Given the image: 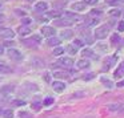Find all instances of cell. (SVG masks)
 I'll use <instances>...</instances> for the list:
<instances>
[{"label":"cell","mask_w":124,"mask_h":118,"mask_svg":"<svg viewBox=\"0 0 124 118\" xmlns=\"http://www.w3.org/2000/svg\"><path fill=\"white\" fill-rule=\"evenodd\" d=\"M108 35H109V27H107V25L99 27V28H96V31H95V37L99 39V40L105 39Z\"/></svg>","instance_id":"cell-1"},{"label":"cell","mask_w":124,"mask_h":118,"mask_svg":"<svg viewBox=\"0 0 124 118\" xmlns=\"http://www.w3.org/2000/svg\"><path fill=\"white\" fill-rule=\"evenodd\" d=\"M8 56L11 60H14V61H22L23 60V54L20 53V52L15 51V49H9L8 51Z\"/></svg>","instance_id":"cell-2"},{"label":"cell","mask_w":124,"mask_h":118,"mask_svg":"<svg viewBox=\"0 0 124 118\" xmlns=\"http://www.w3.org/2000/svg\"><path fill=\"white\" fill-rule=\"evenodd\" d=\"M57 65H62L64 68H71L73 65V60L70 57H62V59L57 61Z\"/></svg>","instance_id":"cell-3"},{"label":"cell","mask_w":124,"mask_h":118,"mask_svg":"<svg viewBox=\"0 0 124 118\" xmlns=\"http://www.w3.org/2000/svg\"><path fill=\"white\" fill-rule=\"evenodd\" d=\"M55 28L52 27H48V25H46V27L41 28V33H43V36H47V37H52V36H55Z\"/></svg>","instance_id":"cell-4"},{"label":"cell","mask_w":124,"mask_h":118,"mask_svg":"<svg viewBox=\"0 0 124 118\" xmlns=\"http://www.w3.org/2000/svg\"><path fill=\"white\" fill-rule=\"evenodd\" d=\"M15 33L12 29H0V37L3 39H14Z\"/></svg>","instance_id":"cell-5"},{"label":"cell","mask_w":124,"mask_h":118,"mask_svg":"<svg viewBox=\"0 0 124 118\" xmlns=\"http://www.w3.org/2000/svg\"><path fill=\"white\" fill-rule=\"evenodd\" d=\"M75 21V20H72V19H62V20H55L54 21V24L55 25H59V27H64V25H71L72 23Z\"/></svg>","instance_id":"cell-6"},{"label":"cell","mask_w":124,"mask_h":118,"mask_svg":"<svg viewBox=\"0 0 124 118\" xmlns=\"http://www.w3.org/2000/svg\"><path fill=\"white\" fill-rule=\"evenodd\" d=\"M31 64H32L35 68H44V65H46V64H44L43 60H41L40 57H38V56L33 57V59L31 60Z\"/></svg>","instance_id":"cell-7"},{"label":"cell","mask_w":124,"mask_h":118,"mask_svg":"<svg viewBox=\"0 0 124 118\" xmlns=\"http://www.w3.org/2000/svg\"><path fill=\"white\" fill-rule=\"evenodd\" d=\"M47 8H48V4L44 3V1H39V3L35 4V11L36 12H44V11H47Z\"/></svg>","instance_id":"cell-8"},{"label":"cell","mask_w":124,"mask_h":118,"mask_svg":"<svg viewBox=\"0 0 124 118\" xmlns=\"http://www.w3.org/2000/svg\"><path fill=\"white\" fill-rule=\"evenodd\" d=\"M52 86H54V89L57 92V93H60V92H63L65 89V84L60 82V81H55V82H52Z\"/></svg>","instance_id":"cell-9"},{"label":"cell","mask_w":124,"mask_h":118,"mask_svg":"<svg viewBox=\"0 0 124 118\" xmlns=\"http://www.w3.org/2000/svg\"><path fill=\"white\" fill-rule=\"evenodd\" d=\"M47 44H48L49 46H57V45L60 44V39L52 36V37H49L48 40H47Z\"/></svg>","instance_id":"cell-10"},{"label":"cell","mask_w":124,"mask_h":118,"mask_svg":"<svg viewBox=\"0 0 124 118\" xmlns=\"http://www.w3.org/2000/svg\"><path fill=\"white\" fill-rule=\"evenodd\" d=\"M31 33V28L27 27V25H22V27L19 28V35L20 36H27Z\"/></svg>","instance_id":"cell-11"},{"label":"cell","mask_w":124,"mask_h":118,"mask_svg":"<svg viewBox=\"0 0 124 118\" xmlns=\"http://www.w3.org/2000/svg\"><path fill=\"white\" fill-rule=\"evenodd\" d=\"M81 54H83L84 57H92V59H97V56L91 51V49H84V51L81 52Z\"/></svg>","instance_id":"cell-12"},{"label":"cell","mask_w":124,"mask_h":118,"mask_svg":"<svg viewBox=\"0 0 124 118\" xmlns=\"http://www.w3.org/2000/svg\"><path fill=\"white\" fill-rule=\"evenodd\" d=\"M76 66L80 68V69H84V68H88L89 66V61L88 60H80V61L76 64Z\"/></svg>","instance_id":"cell-13"},{"label":"cell","mask_w":124,"mask_h":118,"mask_svg":"<svg viewBox=\"0 0 124 118\" xmlns=\"http://www.w3.org/2000/svg\"><path fill=\"white\" fill-rule=\"evenodd\" d=\"M123 107H124V105L113 104V105H108L107 109H108V110H112V111H116V110H120V109H123Z\"/></svg>","instance_id":"cell-14"},{"label":"cell","mask_w":124,"mask_h":118,"mask_svg":"<svg viewBox=\"0 0 124 118\" xmlns=\"http://www.w3.org/2000/svg\"><path fill=\"white\" fill-rule=\"evenodd\" d=\"M9 72H11V68H9L7 64H4V62L0 61V73H9Z\"/></svg>","instance_id":"cell-15"},{"label":"cell","mask_w":124,"mask_h":118,"mask_svg":"<svg viewBox=\"0 0 124 118\" xmlns=\"http://www.w3.org/2000/svg\"><path fill=\"white\" fill-rule=\"evenodd\" d=\"M85 4L84 3H75L72 6V9H75V11H84V9H85Z\"/></svg>","instance_id":"cell-16"},{"label":"cell","mask_w":124,"mask_h":118,"mask_svg":"<svg viewBox=\"0 0 124 118\" xmlns=\"http://www.w3.org/2000/svg\"><path fill=\"white\" fill-rule=\"evenodd\" d=\"M0 114L3 115L4 118H14V113H12V110H8V109L1 110V111H0Z\"/></svg>","instance_id":"cell-17"},{"label":"cell","mask_w":124,"mask_h":118,"mask_svg":"<svg viewBox=\"0 0 124 118\" xmlns=\"http://www.w3.org/2000/svg\"><path fill=\"white\" fill-rule=\"evenodd\" d=\"M68 73L67 72H55L54 73V77L55 78H68Z\"/></svg>","instance_id":"cell-18"},{"label":"cell","mask_w":124,"mask_h":118,"mask_svg":"<svg viewBox=\"0 0 124 118\" xmlns=\"http://www.w3.org/2000/svg\"><path fill=\"white\" fill-rule=\"evenodd\" d=\"M72 31H70V29H65V31H63L62 32V37L63 39H65V40H68V39H71L72 37Z\"/></svg>","instance_id":"cell-19"},{"label":"cell","mask_w":124,"mask_h":118,"mask_svg":"<svg viewBox=\"0 0 124 118\" xmlns=\"http://www.w3.org/2000/svg\"><path fill=\"white\" fill-rule=\"evenodd\" d=\"M23 43H24L25 45H28L30 48H36V46H38V43H36L33 39H31V40H24Z\"/></svg>","instance_id":"cell-20"},{"label":"cell","mask_w":124,"mask_h":118,"mask_svg":"<svg viewBox=\"0 0 124 118\" xmlns=\"http://www.w3.org/2000/svg\"><path fill=\"white\" fill-rule=\"evenodd\" d=\"M121 74H124V61L121 62L120 65H119V69L115 72V76H116V77H120Z\"/></svg>","instance_id":"cell-21"},{"label":"cell","mask_w":124,"mask_h":118,"mask_svg":"<svg viewBox=\"0 0 124 118\" xmlns=\"http://www.w3.org/2000/svg\"><path fill=\"white\" fill-rule=\"evenodd\" d=\"M64 53V48L63 46H57L56 49H54V54L55 56H60V54Z\"/></svg>","instance_id":"cell-22"},{"label":"cell","mask_w":124,"mask_h":118,"mask_svg":"<svg viewBox=\"0 0 124 118\" xmlns=\"http://www.w3.org/2000/svg\"><path fill=\"white\" fill-rule=\"evenodd\" d=\"M101 81H103V84H104L105 86H107L108 89H112L113 88V84L111 82V81H108V80H105V78H101Z\"/></svg>","instance_id":"cell-23"},{"label":"cell","mask_w":124,"mask_h":118,"mask_svg":"<svg viewBox=\"0 0 124 118\" xmlns=\"http://www.w3.org/2000/svg\"><path fill=\"white\" fill-rule=\"evenodd\" d=\"M109 15L113 16V17H117V16H120V11H119V9H111Z\"/></svg>","instance_id":"cell-24"},{"label":"cell","mask_w":124,"mask_h":118,"mask_svg":"<svg viewBox=\"0 0 124 118\" xmlns=\"http://www.w3.org/2000/svg\"><path fill=\"white\" fill-rule=\"evenodd\" d=\"M43 104L47 105V106H48V105H52L54 104V98H52V97H47V98L43 101Z\"/></svg>","instance_id":"cell-25"},{"label":"cell","mask_w":124,"mask_h":118,"mask_svg":"<svg viewBox=\"0 0 124 118\" xmlns=\"http://www.w3.org/2000/svg\"><path fill=\"white\" fill-rule=\"evenodd\" d=\"M19 115H20V118H32V115L28 114V113H25V111H20Z\"/></svg>","instance_id":"cell-26"},{"label":"cell","mask_w":124,"mask_h":118,"mask_svg":"<svg viewBox=\"0 0 124 118\" xmlns=\"http://www.w3.org/2000/svg\"><path fill=\"white\" fill-rule=\"evenodd\" d=\"M57 16H59V12H57V11L48 12V17H57Z\"/></svg>","instance_id":"cell-27"},{"label":"cell","mask_w":124,"mask_h":118,"mask_svg":"<svg viewBox=\"0 0 124 118\" xmlns=\"http://www.w3.org/2000/svg\"><path fill=\"white\" fill-rule=\"evenodd\" d=\"M117 31H119V32H123V31H124V21H120V23H119Z\"/></svg>","instance_id":"cell-28"},{"label":"cell","mask_w":124,"mask_h":118,"mask_svg":"<svg viewBox=\"0 0 124 118\" xmlns=\"http://www.w3.org/2000/svg\"><path fill=\"white\" fill-rule=\"evenodd\" d=\"M32 39L36 41V43H40V41H41V37H40V36H38V35H33Z\"/></svg>","instance_id":"cell-29"},{"label":"cell","mask_w":124,"mask_h":118,"mask_svg":"<svg viewBox=\"0 0 124 118\" xmlns=\"http://www.w3.org/2000/svg\"><path fill=\"white\" fill-rule=\"evenodd\" d=\"M100 13H101V11H96V9H92V11H91L92 16H96V15H100Z\"/></svg>","instance_id":"cell-30"},{"label":"cell","mask_w":124,"mask_h":118,"mask_svg":"<svg viewBox=\"0 0 124 118\" xmlns=\"http://www.w3.org/2000/svg\"><path fill=\"white\" fill-rule=\"evenodd\" d=\"M73 45H76V46H83V43H81L80 40H75V41H73Z\"/></svg>","instance_id":"cell-31"},{"label":"cell","mask_w":124,"mask_h":118,"mask_svg":"<svg viewBox=\"0 0 124 118\" xmlns=\"http://www.w3.org/2000/svg\"><path fill=\"white\" fill-rule=\"evenodd\" d=\"M68 51H70V53H76V52H78V49L76 48H73V46H70V48H68Z\"/></svg>","instance_id":"cell-32"},{"label":"cell","mask_w":124,"mask_h":118,"mask_svg":"<svg viewBox=\"0 0 124 118\" xmlns=\"http://www.w3.org/2000/svg\"><path fill=\"white\" fill-rule=\"evenodd\" d=\"M119 40H120V37H119L117 35H113L112 36V43H116V41H119Z\"/></svg>","instance_id":"cell-33"},{"label":"cell","mask_w":124,"mask_h":118,"mask_svg":"<svg viewBox=\"0 0 124 118\" xmlns=\"http://www.w3.org/2000/svg\"><path fill=\"white\" fill-rule=\"evenodd\" d=\"M4 45H7V46H12V45H14V41H6V43H4Z\"/></svg>","instance_id":"cell-34"},{"label":"cell","mask_w":124,"mask_h":118,"mask_svg":"<svg viewBox=\"0 0 124 118\" xmlns=\"http://www.w3.org/2000/svg\"><path fill=\"white\" fill-rule=\"evenodd\" d=\"M15 105H24V101H15Z\"/></svg>","instance_id":"cell-35"},{"label":"cell","mask_w":124,"mask_h":118,"mask_svg":"<svg viewBox=\"0 0 124 118\" xmlns=\"http://www.w3.org/2000/svg\"><path fill=\"white\" fill-rule=\"evenodd\" d=\"M93 74H88V76H84V80H91V77Z\"/></svg>","instance_id":"cell-36"},{"label":"cell","mask_w":124,"mask_h":118,"mask_svg":"<svg viewBox=\"0 0 124 118\" xmlns=\"http://www.w3.org/2000/svg\"><path fill=\"white\" fill-rule=\"evenodd\" d=\"M121 4V3H124V0H116V1H113V4Z\"/></svg>","instance_id":"cell-37"},{"label":"cell","mask_w":124,"mask_h":118,"mask_svg":"<svg viewBox=\"0 0 124 118\" xmlns=\"http://www.w3.org/2000/svg\"><path fill=\"white\" fill-rule=\"evenodd\" d=\"M92 1H93V0H84V4H85V6H87V4L92 3Z\"/></svg>","instance_id":"cell-38"},{"label":"cell","mask_w":124,"mask_h":118,"mask_svg":"<svg viewBox=\"0 0 124 118\" xmlns=\"http://www.w3.org/2000/svg\"><path fill=\"white\" fill-rule=\"evenodd\" d=\"M16 12H17V13H20V16H24V15H25V13H24V12H23V11H19V9H17Z\"/></svg>","instance_id":"cell-39"},{"label":"cell","mask_w":124,"mask_h":118,"mask_svg":"<svg viewBox=\"0 0 124 118\" xmlns=\"http://www.w3.org/2000/svg\"><path fill=\"white\" fill-rule=\"evenodd\" d=\"M4 53V49H3V46H0V54H3Z\"/></svg>","instance_id":"cell-40"},{"label":"cell","mask_w":124,"mask_h":118,"mask_svg":"<svg viewBox=\"0 0 124 118\" xmlns=\"http://www.w3.org/2000/svg\"><path fill=\"white\" fill-rule=\"evenodd\" d=\"M27 1H33V0H27Z\"/></svg>","instance_id":"cell-41"}]
</instances>
